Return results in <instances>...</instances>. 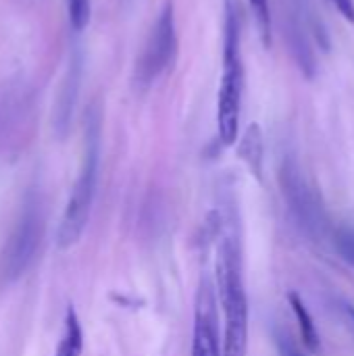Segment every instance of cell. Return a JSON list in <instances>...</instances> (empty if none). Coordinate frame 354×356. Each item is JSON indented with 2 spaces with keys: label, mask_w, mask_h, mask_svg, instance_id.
I'll list each match as a JSON object with an SVG mask.
<instances>
[{
  "label": "cell",
  "mask_w": 354,
  "mask_h": 356,
  "mask_svg": "<svg viewBox=\"0 0 354 356\" xmlns=\"http://www.w3.org/2000/svg\"><path fill=\"white\" fill-rule=\"evenodd\" d=\"M83 353V327L73 307L65 313V327L54 356H81Z\"/></svg>",
  "instance_id": "cell-9"
},
{
  "label": "cell",
  "mask_w": 354,
  "mask_h": 356,
  "mask_svg": "<svg viewBox=\"0 0 354 356\" xmlns=\"http://www.w3.org/2000/svg\"><path fill=\"white\" fill-rule=\"evenodd\" d=\"M242 17L238 0H225L223 77L217 94V131L223 146H234L240 134L244 67H242Z\"/></svg>",
  "instance_id": "cell-2"
},
{
  "label": "cell",
  "mask_w": 354,
  "mask_h": 356,
  "mask_svg": "<svg viewBox=\"0 0 354 356\" xmlns=\"http://www.w3.org/2000/svg\"><path fill=\"white\" fill-rule=\"evenodd\" d=\"M42 234H44L42 204L35 198V194H31L25 200L0 257V275L4 277V282H17L31 267L42 242Z\"/></svg>",
  "instance_id": "cell-4"
},
{
  "label": "cell",
  "mask_w": 354,
  "mask_h": 356,
  "mask_svg": "<svg viewBox=\"0 0 354 356\" xmlns=\"http://www.w3.org/2000/svg\"><path fill=\"white\" fill-rule=\"evenodd\" d=\"M334 248L340 254L342 261H346L354 267V227L353 225H340L334 232Z\"/></svg>",
  "instance_id": "cell-11"
},
{
  "label": "cell",
  "mask_w": 354,
  "mask_h": 356,
  "mask_svg": "<svg viewBox=\"0 0 354 356\" xmlns=\"http://www.w3.org/2000/svg\"><path fill=\"white\" fill-rule=\"evenodd\" d=\"M288 302L292 307V313L298 321V332H300V338H303V344L309 353H319L321 348V340H319V332H317V325L307 309V305L303 302V298L296 294V292H290L288 294Z\"/></svg>",
  "instance_id": "cell-8"
},
{
  "label": "cell",
  "mask_w": 354,
  "mask_h": 356,
  "mask_svg": "<svg viewBox=\"0 0 354 356\" xmlns=\"http://www.w3.org/2000/svg\"><path fill=\"white\" fill-rule=\"evenodd\" d=\"M348 313H351V317H353V321H354V309H353V307L348 309Z\"/></svg>",
  "instance_id": "cell-15"
},
{
  "label": "cell",
  "mask_w": 354,
  "mask_h": 356,
  "mask_svg": "<svg viewBox=\"0 0 354 356\" xmlns=\"http://www.w3.org/2000/svg\"><path fill=\"white\" fill-rule=\"evenodd\" d=\"M98 163H100V123L98 117L92 115L86 125V150L79 167V175L71 188L63 219L56 232L58 248H71L79 242L92 213V202L96 194L98 181Z\"/></svg>",
  "instance_id": "cell-3"
},
{
  "label": "cell",
  "mask_w": 354,
  "mask_h": 356,
  "mask_svg": "<svg viewBox=\"0 0 354 356\" xmlns=\"http://www.w3.org/2000/svg\"><path fill=\"white\" fill-rule=\"evenodd\" d=\"M238 156L250 171V175L263 181V159H265V140L259 123H250L238 142Z\"/></svg>",
  "instance_id": "cell-7"
},
{
  "label": "cell",
  "mask_w": 354,
  "mask_h": 356,
  "mask_svg": "<svg viewBox=\"0 0 354 356\" xmlns=\"http://www.w3.org/2000/svg\"><path fill=\"white\" fill-rule=\"evenodd\" d=\"M330 2L340 10V15H342L346 21L354 23V0H330Z\"/></svg>",
  "instance_id": "cell-13"
},
{
  "label": "cell",
  "mask_w": 354,
  "mask_h": 356,
  "mask_svg": "<svg viewBox=\"0 0 354 356\" xmlns=\"http://www.w3.org/2000/svg\"><path fill=\"white\" fill-rule=\"evenodd\" d=\"M255 21H257V29L261 35V42L265 48L271 46V8H269V0H248Z\"/></svg>",
  "instance_id": "cell-10"
},
{
  "label": "cell",
  "mask_w": 354,
  "mask_h": 356,
  "mask_svg": "<svg viewBox=\"0 0 354 356\" xmlns=\"http://www.w3.org/2000/svg\"><path fill=\"white\" fill-rule=\"evenodd\" d=\"M67 8H69V21L73 25L75 31H81L88 23H90V0H67Z\"/></svg>",
  "instance_id": "cell-12"
},
{
  "label": "cell",
  "mask_w": 354,
  "mask_h": 356,
  "mask_svg": "<svg viewBox=\"0 0 354 356\" xmlns=\"http://www.w3.org/2000/svg\"><path fill=\"white\" fill-rule=\"evenodd\" d=\"M277 346H280V355L282 356H305L296 346H292L288 340H284V338H280L277 340Z\"/></svg>",
  "instance_id": "cell-14"
},
{
  "label": "cell",
  "mask_w": 354,
  "mask_h": 356,
  "mask_svg": "<svg viewBox=\"0 0 354 356\" xmlns=\"http://www.w3.org/2000/svg\"><path fill=\"white\" fill-rule=\"evenodd\" d=\"M177 56V31H175V8L173 0H167L136 67V79L140 86H150L156 81Z\"/></svg>",
  "instance_id": "cell-5"
},
{
  "label": "cell",
  "mask_w": 354,
  "mask_h": 356,
  "mask_svg": "<svg viewBox=\"0 0 354 356\" xmlns=\"http://www.w3.org/2000/svg\"><path fill=\"white\" fill-rule=\"evenodd\" d=\"M217 290L209 275L200 277L196 302H194V336L192 356H223L219 348V315H217Z\"/></svg>",
  "instance_id": "cell-6"
},
{
  "label": "cell",
  "mask_w": 354,
  "mask_h": 356,
  "mask_svg": "<svg viewBox=\"0 0 354 356\" xmlns=\"http://www.w3.org/2000/svg\"><path fill=\"white\" fill-rule=\"evenodd\" d=\"M215 290L223 309V356H246L248 350V298L242 275V257L234 238H223L217 248Z\"/></svg>",
  "instance_id": "cell-1"
}]
</instances>
